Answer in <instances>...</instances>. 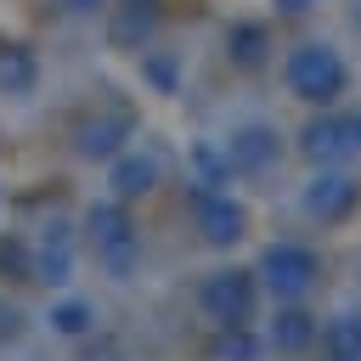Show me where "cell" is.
Wrapping results in <instances>:
<instances>
[{
    "instance_id": "7a4b0ae2",
    "label": "cell",
    "mask_w": 361,
    "mask_h": 361,
    "mask_svg": "<svg viewBox=\"0 0 361 361\" xmlns=\"http://www.w3.org/2000/svg\"><path fill=\"white\" fill-rule=\"evenodd\" d=\"M254 299H259L254 271H209V276H203V288H197L203 316H209V322H220V327H248Z\"/></svg>"
},
{
    "instance_id": "9a60e30c",
    "label": "cell",
    "mask_w": 361,
    "mask_h": 361,
    "mask_svg": "<svg viewBox=\"0 0 361 361\" xmlns=\"http://www.w3.org/2000/svg\"><path fill=\"white\" fill-rule=\"evenodd\" d=\"M17 333H23V310L0 305V338H17Z\"/></svg>"
},
{
    "instance_id": "5bb4252c",
    "label": "cell",
    "mask_w": 361,
    "mask_h": 361,
    "mask_svg": "<svg viewBox=\"0 0 361 361\" xmlns=\"http://www.w3.org/2000/svg\"><path fill=\"white\" fill-rule=\"evenodd\" d=\"M0 85H6V90H28V85H34V62H28L23 51H6V56H0Z\"/></svg>"
},
{
    "instance_id": "2e32d148",
    "label": "cell",
    "mask_w": 361,
    "mask_h": 361,
    "mask_svg": "<svg viewBox=\"0 0 361 361\" xmlns=\"http://www.w3.org/2000/svg\"><path fill=\"white\" fill-rule=\"evenodd\" d=\"M282 11H310V6H322V0H276Z\"/></svg>"
},
{
    "instance_id": "6da1fadb",
    "label": "cell",
    "mask_w": 361,
    "mask_h": 361,
    "mask_svg": "<svg viewBox=\"0 0 361 361\" xmlns=\"http://www.w3.org/2000/svg\"><path fill=\"white\" fill-rule=\"evenodd\" d=\"M282 85L299 96V102H333V96H344V85H350V68H344V56L327 45V39H305V45H293L288 51V62H282Z\"/></svg>"
},
{
    "instance_id": "7c38bea8",
    "label": "cell",
    "mask_w": 361,
    "mask_h": 361,
    "mask_svg": "<svg viewBox=\"0 0 361 361\" xmlns=\"http://www.w3.org/2000/svg\"><path fill=\"white\" fill-rule=\"evenodd\" d=\"M316 333H322V350L333 361H361V316H338V322H327Z\"/></svg>"
},
{
    "instance_id": "9c48e42d",
    "label": "cell",
    "mask_w": 361,
    "mask_h": 361,
    "mask_svg": "<svg viewBox=\"0 0 361 361\" xmlns=\"http://www.w3.org/2000/svg\"><path fill=\"white\" fill-rule=\"evenodd\" d=\"M135 259H141V237H135V226H118V231L96 237V265H102L113 282H130Z\"/></svg>"
},
{
    "instance_id": "30bf717a",
    "label": "cell",
    "mask_w": 361,
    "mask_h": 361,
    "mask_svg": "<svg viewBox=\"0 0 361 361\" xmlns=\"http://www.w3.org/2000/svg\"><path fill=\"white\" fill-rule=\"evenodd\" d=\"M130 135V124L124 118H90V124H79V158H113L118 152V141Z\"/></svg>"
},
{
    "instance_id": "4fadbf2b",
    "label": "cell",
    "mask_w": 361,
    "mask_h": 361,
    "mask_svg": "<svg viewBox=\"0 0 361 361\" xmlns=\"http://www.w3.org/2000/svg\"><path fill=\"white\" fill-rule=\"evenodd\" d=\"M51 327L68 333V338H79V333L90 327V305H85V299H62V305L51 310Z\"/></svg>"
},
{
    "instance_id": "ba28073f",
    "label": "cell",
    "mask_w": 361,
    "mask_h": 361,
    "mask_svg": "<svg viewBox=\"0 0 361 361\" xmlns=\"http://www.w3.org/2000/svg\"><path fill=\"white\" fill-rule=\"evenodd\" d=\"M197 226H203V243H214V248H226V243H237L243 237V226H248V214L231 203V197H220V192H209V197H197Z\"/></svg>"
},
{
    "instance_id": "8992f818",
    "label": "cell",
    "mask_w": 361,
    "mask_h": 361,
    "mask_svg": "<svg viewBox=\"0 0 361 361\" xmlns=\"http://www.w3.org/2000/svg\"><path fill=\"white\" fill-rule=\"evenodd\" d=\"M158 175H164L158 152H113V158H107V186H113V197H118V203L147 197V192L158 186Z\"/></svg>"
},
{
    "instance_id": "3957f363",
    "label": "cell",
    "mask_w": 361,
    "mask_h": 361,
    "mask_svg": "<svg viewBox=\"0 0 361 361\" xmlns=\"http://www.w3.org/2000/svg\"><path fill=\"white\" fill-rule=\"evenodd\" d=\"M316 271H322V259H316L305 243H276V248H265V259H259V276H265V288H271L276 299H299V293L316 282Z\"/></svg>"
},
{
    "instance_id": "8fae6325",
    "label": "cell",
    "mask_w": 361,
    "mask_h": 361,
    "mask_svg": "<svg viewBox=\"0 0 361 361\" xmlns=\"http://www.w3.org/2000/svg\"><path fill=\"white\" fill-rule=\"evenodd\" d=\"M310 338H316V322H310L305 310H276V322H271V350L293 355V350H305Z\"/></svg>"
},
{
    "instance_id": "52a82bcc",
    "label": "cell",
    "mask_w": 361,
    "mask_h": 361,
    "mask_svg": "<svg viewBox=\"0 0 361 361\" xmlns=\"http://www.w3.org/2000/svg\"><path fill=\"white\" fill-rule=\"evenodd\" d=\"M355 197H361V186H355L350 175H316L310 192H305V214H316V220H344V214L355 209Z\"/></svg>"
},
{
    "instance_id": "277c9868",
    "label": "cell",
    "mask_w": 361,
    "mask_h": 361,
    "mask_svg": "<svg viewBox=\"0 0 361 361\" xmlns=\"http://www.w3.org/2000/svg\"><path fill=\"white\" fill-rule=\"evenodd\" d=\"M305 152H310V158H322V164L361 152V113H333V118L305 124Z\"/></svg>"
},
{
    "instance_id": "5b68a950",
    "label": "cell",
    "mask_w": 361,
    "mask_h": 361,
    "mask_svg": "<svg viewBox=\"0 0 361 361\" xmlns=\"http://www.w3.org/2000/svg\"><path fill=\"white\" fill-rule=\"evenodd\" d=\"M276 130L271 124H237L231 130V141H226V169H237V175H259L265 164H276Z\"/></svg>"
}]
</instances>
